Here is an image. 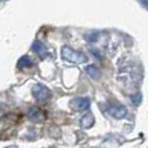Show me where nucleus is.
<instances>
[{"label":"nucleus","instance_id":"f257e3e1","mask_svg":"<svg viewBox=\"0 0 148 148\" xmlns=\"http://www.w3.org/2000/svg\"><path fill=\"white\" fill-rule=\"evenodd\" d=\"M61 56L64 61L70 62V63H75V64H82V63H85L88 59L85 54H82L80 52H76V50H73L72 48L67 47V45L62 47Z\"/></svg>","mask_w":148,"mask_h":148},{"label":"nucleus","instance_id":"f03ea898","mask_svg":"<svg viewBox=\"0 0 148 148\" xmlns=\"http://www.w3.org/2000/svg\"><path fill=\"white\" fill-rule=\"evenodd\" d=\"M32 94L35 97V99L40 103H45L50 99L52 97V93L50 90L48 89L45 85H41V84H35L32 86Z\"/></svg>","mask_w":148,"mask_h":148},{"label":"nucleus","instance_id":"7ed1b4c3","mask_svg":"<svg viewBox=\"0 0 148 148\" xmlns=\"http://www.w3.org/2000/svg\"><path fill=\"white\" fill-rule=\"evenodd\" d=\"M107 113H110V115L115 119H122L126 116L127 110H126V107L122 106V104H112V106H110L107 108Z\"/></svg>","mask_w":148,"mask_h":148},{"label":"nucleus","instance_id":"20e7f679","mask_svg":"<svg viewBox=\"0 0 148 148\" xmlns=\"http://www.w3.org/2000/svg\"><path fill=\"white\" fill-rule=\"evenodd\" d=\"M71 108L75 111H86L90 107V99L89 98H75L71 101Z\"/></svg>","mask_w":148,"mask_h":148},{"label":"nucleus","instance_id":"39448f33","mask_svg":"<svg viewBox=\"0 0 148 148\" xmlns=\"http://www.w3.org/2000/svg\"><path fill=\"white\" fill-rule=\"evenodd\" d=\"M28 117H30V120L35 121V122H39L41 120H44V115H42V112L39 108L34 107L30 110V112H28Z\"/></svg>","mask_w":148,"mask_h":148},{"label":"nucleus","instance_id":"423d86ee","mask_svg":"<svg viewBox=\"0 0 148 148\" xmlns=\"http://www.w3.org/2000/svg\"><path fill=\"white\" fill-rule=\"evenodd\" d=\"M32 50H34V52H35L36 54H38V56L42 57V58H44V57L47 56V53H48V50H47V48H45V45L42 44V42L38 41V40H36V41L32 44Z\"/></svg>","mask_w":148,"mask_h":148},{"label":"nucleus","instance_id":"0eeeda50","mask_svg":"<svg viewBox=\"0 0 148 148\" xmlns=\"http://www.w3.org/2000/svg\"><path fill=\"white\" fill-rule=\"evenodd\" d=\"M94 116L92 115V113H86V115L84 116V117L81 119V121H80V125L84 129H89V127H92L93 126V124H94Z\"/></svg>","mask_w":148,"mask_h":148},{"label":"nucleus","instance_id":"6e6552de","mask_svg":"<svg viewBox=\"0 0 148 148\" xmlns=\"http://www.w3.org/2000/svg\"><path fill=\"white\" fill-rule=\"evenodd\" d=\"M86 72H88V75H89L92 79H94V80H98V79L101 77V70H99L97 66H94V64L88 66L86 67Z\"/></svg>","mask_w":148,"mask_h":148},{"label":"nucleus","instance_id":"1a4fd4ad","mask_svg":"<svg viewBox=\"0 0 148 148\" xmlns=\"http://www.w3.org/2000/svg\"><path fill=\"white\" fill-rule=\"evenodd\" d=\"M32 61L30 59V57H27V56H23L22 58H19V61H18V67L19 68H26V67H31L32 66Z\"/></svg>","mask_w":148,"mask_h":148},{"label":"nucleus","instance_id":"9d476101","mask_svg":"<svg viewBox=\"0 0 148 148\" xmlns=\"http://www.w3.org/2000/svg\"><path fill=\"white\" fill-rule=\"evenodd\" d=\"M140 99H142V95L140 94H139V93H138V94H134V95H133V98H132V101H133V103H135V104H139V103H140Z\"/></svg>","mask_w":148,"mask_h":148},{"label":"nucleus","instance_id":"9b49d317","mask_svg":"<svg viewBox=\"0 0 148 148\" xmlns=\"http://www.w3.org/2000/svg\"><path fill=\"white\" fill-rule=\"evenodd\" d=\"M140 3H142V5H143V7H146L148 9V0H140Z\"/></svg>","mask_w":148,"mask_h":148},{"label":"nucleus","instance_id":"f8f14e48","mask_svg":"<svg viewBox=\"0 0 148 148\" xmlns=\"http://www.w3.org/2000/svg\"><path fill=\"white\" fill-rule=\"evenodd\" d=\"M7 148H17L16 146H12V147H7Z\"/></svg>","mask_w":148,"mask_h":148},{"label":"nucleus","instance_id":"ddd939ff","mask_svg":"<svg viewBox=\"0 0 148 148\" xmlns=\"http://www.w3.org/2000/svg\"><path fill=\"white\" fill-rule=\"evenodd\" d=\"M1 1H5V0H1Z\"/></svg>","mask_w":148,"mask_h":148}]
</instances>
